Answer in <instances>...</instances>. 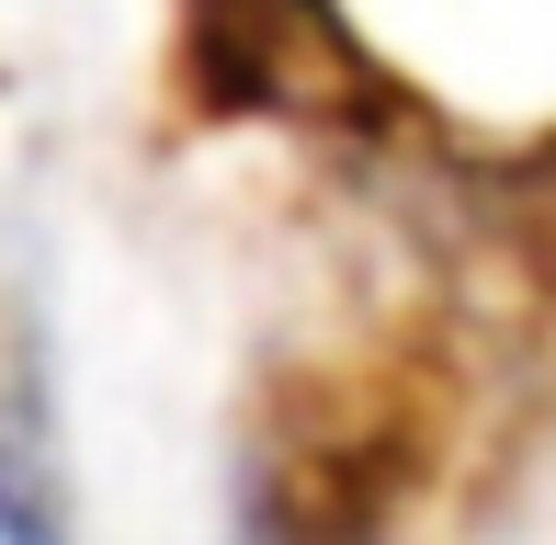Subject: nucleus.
Returning <instances> with one entry per match:
<instances>
[{"mask_svg": "<svg viewBox=\"0 0 556 545\" xmlns=\"http://www.w3.org/2000/svg\"><path fill=\"white\" fill-rule=\"evenodd\" d=\"M454 443V353L432 330L295 364L262 409V534L273 545H387Z\"/></svg>", "mask_w": 556, "mask_h": 545, "instance_id": "1", "label": "nucleus"}, {"mask_svg": "<svg viewBox=\"0 0 556 545\" xmlns=\"http://www.w3.org/2000/svg\"><path fill=\"white\" fill-rule=\"evenodd\" d=\"M182 91L205 114H273L318 137H364L397 114L387 68L330 0H182Z\"/></svg>", "mask_w": 556, "mask_h": 545, "instance_id": "2", "label": "nucleus"}]
</instances>
